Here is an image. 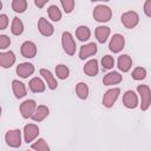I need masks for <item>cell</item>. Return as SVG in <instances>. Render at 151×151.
<instances>
[{
	"label": "cell",
	"mask_w": 151,
	"mask_h": 151,
	"mask_svg": "<svg viewBox=\"0 0 151 151\" xmlns=\"http://www.w3.org/2000/svg\"><path fill=\"white\" fill-rule=\"evenodd\" d=\"M125 46V38L123 34H119V33H116L112 35L111 40H110V44H109V48L111 52L113 53H119L120 51H123Z\"/></svg>",
	"instance_id": "8"
},
{
	"label": "cell",
	"mask_w": 151,
	"mask_h": 151,
	"mask_svg": "<svg viewBox=\"0 0 151 151\" xmlns=\"http://www.w3.org/2000/svg\"><path fill=\"white\" fill-rule=\"evenodd\" d=\"M37 107V101L34 99H26L24 100L21 104H20V113H21V117L25 118V119H28L32 117L34 110Z\"/></svg>",
	"instance_id": "7"
},
{
	"label": "cell",
	"mask_w": 151,
	"mask_h": 151,
	"mask_svg": "<svg viewBox=\"0 0 151 151\" xmlns=\"http://www.w3.org/2000/svg\"><path fill=\"white\" fill-rule=\"evenodd\" d=\"M11 45V38L6 34H0V51L7 50Z\"/></svg>",
	"instance_id": "34"
},
{
	"label": "cell",
	"mask_w": 151,
	"mask_h": 151,
	"mask_svg": "<svg viewBox=\"0 0 151 151\" xmlns=\"http://www.w3.org/2000/svg\"><path fill=\"white\" fill-rule=\"evenodd\" d=\"M119 94H120V88L119 87H113V88L107 90L103 96V105L107 109L112 107L114 105V103L117 101Z\"/></svg>",
	"instance_id": "6"
},
{
	"label": "cell",
	"mask_w": 151,
	"mask_h": 151,
	"mask_svg": "<svg viewBox=\"0 0 151 151\" xmlns=\"http://www.w3.org/2000/svg\"><path fill=\"white\" fill-rule=\"evenodd\" d=\"M28 87L33 93H41V92H44L46 90V84L41 78L34 77V78H32L29 80Z\"/></svg>",
	"instance_id": "20"
},
{
	"label": "cell",
	"mask_w": 151,
	"mask_h": 151,
	"mask_svg": "<svg viewBox=\"0 0 151 151\" xmlns=\"http://www.w3.org/2000/svg\"><path fill=\"white\" fill-rule=\"evenodd\" d=\"M11 32H12L13 35H21L22 32H24V24H22V21L18 17H14L13 20H12Z\"/></svg>",
	"instance_id": "27"
},
{
	"label": "cell",
	"mask_w": 151,
	"mask_h": 151,
	"mask_svg": "<svg viewBox=\"0 0 151 151\" xmlns=\"http://www.w3.org/2000/svg\"><path fill=\"white\" fill-rule=\"evenodd\" d=\"M31 149L37 150V151H48L50 150V146H48L47 142L44 138H39L37 142H34L31 145Z\"/></svg>",
	"instance_id": "30"
},
{
	"label": "cell",
	"mask_w": 151,
	"mask_h": 151,
	"mask_svg": "<svg viewBox=\"0 0 151 151\" xmlns=\"http://www.w3.org/2000/svg\"><path fill=\"white\" fill-rule=\"evenodd\" d=\"M88 93H90V88H88V86H87L86 83L79 81V83L76 85V94H77V97H78L79 99H81V100L87 99Z\"/></svg>",
	"instance_id": "25"
},
{
	"label": "cell",
	"mask_w": 151,
	"mask_h": 151,
	"mask_svg": "<svg viewBox=\"0 0 151 151\" xmlns=\"http://www.w3.org/2000/svg\"><path fill=\"white\" fill-rule=\"evenodd\" d=\"M37 45L33 42V41H29V40H26L21 44L20 46V53L24 58H28V59H32L37 55Z\"/></svg>",
	"instance_id": "10"
},
{
	"label": "cell",
	"mask_w": 151,
	"mask_h": 151,
	"mask_svg": "<svg viewBox=\"0 0 151 151\" xmlns=\"http://www.w3.org/2000/svg\"><path fill=\"white\" fill-rule=\"evenodd\" d=\"M48 114H50V109L46 105H37V107H35L31 118H32L33 122L39 123V122H42Z\"/></svg>",
	"instance_id": "17"
},
{
	"label": "cell",
	"mask_w": 151,
	"mask_h": 151,
	"mask_svg": "<svg viewBox=\"0 0 151 151\" xmlns=\"http://www.w3.org/2000/svg\"><path fill=\"white\" fill-rule=\"evenodd\" d=\"M8 22H9V20H8L7 14H0V31L7 28Z\"/></svg>",
	"instance_id": "35"
},
{
	"label": "cell",
	"mask_w": 151,
	"mask_h": 151,
	"mask_svg": "<svg viewBox=\"0 0 151 151\" xmlns=\"http://www.w3.org/2000/svg\"><path fill=\"white\" fill-rule=\"evenodd\" d=\"M15 72L20 78L26 79L34 73V65L32 63H21L17 66Z\"/></svg>",
	"instance_id": "16"
},
{
	"label": "cell",
	"mask_w": 151,
	"mask_h": 151,
	"mask_svg": "<svg viewBox=\"0 0 151 151\" xmlns=\"http://www.w3.org/2000/svg\"><path fill=\"white\" fill-rule=\"evenodd\" d=\"M2 8V2H1V0H0V9Z\"/></svg>",
	"instance_id": "40"
},
{
	"label": "cell",
	"mask_w": 151,
	"mask_h": 151,
	"mask_svg": "<svg viewBox=\"0 0 151 151\" xmlns=\"http://www.w3.org/2000/svg\"><path fill=\"white\" fill-rule=\"evenodd\" d=\"M60 4L63 6V9L66 14H70L73 12L74 6H76V1L74 0H60Z\"/></svg>",
	"instance_id": "33"
},
{
	"label": "cell",
	"mask_w": 151,
	"mask_h": 151,
	"mask_svg": "<svg viewBox=\"0 0 151 151\" xmlns=\"http://www.w3.org/2000/svg\"><path fill=\"white\" fill-rule=\"evenodd\" d=\"M112 18V9L106 5H98L93 9V19L98 22H109Z\"/></svg>",
	"instance_id": "1"
},
{
	"label": "cell",
	"mask_w": 151,
	"mask_h": 151,
	"mask_svg": "<svg viewBox=\"0 0 151 151\" xmlns=\"http://www.w3.org/2000/svg\"><path fill=\"white\" fill-rule=\"evenodd\" d=\"M5 142L9 147H20L21 146V131L19 129L8 130L5 134Z\"/></svg>",
	"instance_id": "4"
},
{
	"label": "cell",
	"mask_w": 151,
	"mask_h": 151,
	"mask_svg": "<svg viewBox=\"0 0 151 151\" xmlns=\"http://www.w3.org/2000/svg\"><path fill=\"white\" fill-rule=\"evenodd\" d=\"M123 104L126 109H130V110H133L138 106L139 104V100H138V96L134 91L132 90H127L124 94H123Z\"/></svg>",
	"instance_id": "9"
},
{
	"label": "cell",
	"mask_w": 151,
	"mask_h": 151,
	"mask_svg": "<svg viewBox=\"0 0 151 151\" xmlns=\"http://www.w3.org/2000/svg\"><path fill=\"white\" fill-rule=\"evenodd\" d=\"M38 29H39V32H40V34L41 35H44V37H51V35H53V33H54V27H53V25L47 20V19H45V18H40L39 19V21H38Z\"/></svg>",
	"instance_id": "14"
},
{
	"label": "cell",
	"mask_w": 151,
	"mask_h": 151,
	"mask_svg": "<svg viewBox=\"0 0 151 151\" xmlns=\"http://www.w3.org/2000/svg\"><path fill=\"white\" fill-rule=\"evenodd\" d=\"M120 21H122V24L126 28L132 29V28H134L139 24V15L134 11H127V12H125V13L122 14Z\"/></svg>",
	"instance_id": "5"
},
{
	"label": "cell",
	"mask_w": 151,
	"mask_h": 151,
	"mask_svg": "<svg viewBox=\"0 0 151 151\" xmlns=\"http://www.w3.org/2000/svg\"><path fill=\"white\" fill-rule=\"evenodd\" d=\"M50 0H34V5L38 7V8H42Z\"/></svg>",
	"instance_id": "37"
},
{
	"label": "cell",
	"mask_w": 151,
	"mask_h": 151,
	"mask_svg": "<svg viewBox=\"0 0 151 151\" xmlns=\"http://www.w3.org/2000/svg\"><path fill=\"white\" fill-rule=\"evenodd\" d=\"M12 91L14 93V97L18 99H21L27 94V90H26L25 84L18 79L12 80Z\"/></svg>",
	"instance_id": "19"
},
{
	"label": "cell",
	"mask_w": 151,
	"mask_h": 151,
	"mask_svg": "<svg viewBox=\"0 0 151 151\" xmlns=\"http://www.w3.org/2000/svg\"><path fill=\"white\" fill-rule=\"evenodd\" d=\"M55 76H57L58 79L65 80L70 76V68L64 64H59V65L55 66Z\"/></svg>",
	"instance_id": "28"
},
{
	"label": "cell",
	"mask_w": 151,
	"mask_h": 151,
	"mask_svg": "<svg viewBox=\"0 0 151 151\" xmlns=\"http://www.w3.org/2000/svg\"><path fill=\"white\" fill-rule=\"evenodd\" d=\"M1 113H2V109H1V106H0V118H1Z\"/></svg>",
	"instance_id": "39"
},
{
	"label": "cell",
	"mask_w": 151,
	"mask_h": 151,
	"mask_svg": "<svg viewBox=\"0 0 151 151\" xmlns=\"http://www.w3.org/2000/svg\"><path fill=\"white\" fill-rule=\"evenodd\" d=\"M61 45H63V50L65 51L66 54L73 55L76 53L77 45H76L73 35L70 32H67V31L63 32V34H61Z\"/></svg>",
	"instance_id": "2"
},
{
	"label": "cell",
	"mask_w": 151,
	"mask_h": 151,
	"mask_svg": "<svg viewBox=\"0 0 151 151\" xmlns=\"http://www.w3.org/2000/svg\"><path fill=\"white\" fill-rule=\"evenodd\" d=\"M137 92L140 97V109L142 111H146L151 104V90L147 85H138Z\"/></svg>",
	"instance_id": "3"
},
{
	"label": "cell",
	"mask_w": 151,
	"mask_h": 151,
	"mask_svg": "<svg viewBox=\"0 0 151 151\" xmlns=\"http://www.w3.org/2000/svg\"><path fill=\"white\" fill-rule=\"evenodd\" d=\"M132 79L133 80H137V81H139V80H144L145 78H146V70L144 68V67H140V66H138V67H136L133 71H132Z\"/></svg>",
	"instance_id": "31"
},
{
	"label": "cell",
	"mask_w": 151,
	"mask_h": 151,
	"mask_svg": "<svg viewBox=\"0 0 151 151\" xmlns=\"http://www.w3.org/2000/svg\"><path fill=\"white\" fill-rule=\"evenodd\" d=\"M101 66L104 70H111L114 66V59L110 54H106L101 58Z\"/></svg>",
	"instance_id": "32"
},
{
	"label": "cell",
	"mask_w": 151,
	"mask_h": 151,
	"mask_svg": "<svg viewBox=\"0 0 151 151\" xmlns=\"http://www.w3.org/2000/svg\"><path fill=\"white\" fill-rule=\"evenodd\" d=\"M76 37L81 42L87 41L90 39V37H91V29L87 26H85V25H80L76 29Z\"/></svg>",
	"instance_id": "24"
},
{
	"label": "cell",
	"mask_w": 151,
	"mask_h": 151,
	"mask_svg": "<svg viewBox=\"0 0 151 151\" xmlns=\"http://www.w3.org/2000/svg\"><path fill=\"white\" fill-rule=\"evenodd\" d=\"M110 34H111V29L107 26H98L94 31L96 39L99 44H105L107 38L110 37Z\"/></svg>",
	"instance_id": "22"
},
{
	"label": "cell",
	"mask_w": 151,
	"mask_h": 151,
	"mask_svg": "<svg viewBox=\"0 0 151 151\" xmlns=\"http://www.w3.org/2000/svg\"><path fill=\"white\" fill-rule=\"evenodd\" d=\"M132 67V59L129 54H122L118 57V68L122 72H129Z\"/></svg>",
	"instance_id": "23"
},
{
	"label": "cell",
	"mask_w": 151,
	"mask_h": 151,
	"mask_svg": "<svg viewBox=\"0 0 151 151\" xmlns=\"http://www.w3.org/2000/svg\"><path fill=\"white\" fill-rule=\"evenodd\" d=\"M40 76L44 78V80H45V84L47 85V87L50 88V90H55L57 87H58V81H57V78L53 76V73L50 71V70H47V68H41L40 71Z\"/></svg>",
	"instance_id": "15"
},
{
	"label": "cell",
	"mask_w": 151,
	"mask_h": 151,
	"mask_svg": "<svg viewBox=\"0 0 151 151\" xmlns=\"http://www.w3.org/2000/svg\"><path fill=\"white\" fill-rule=\"evenodd\" d=\"M99 72V64L97 59H90L84 65V73L88 77H96Z\"/></svg>",
	"instance_id": "21"
},
{
	"label": "cell",
	"mask_w": 151,
	"mask_h": 151,
	"mask_svg": "<svg viewBox=\"0 0 151 151\" xmlns=\"http://www.w3.org/2000/svg\"><path fill=\"white\" fill-rule=\"evenodd\" d=\"M92 2H96V1H103V2H107V1H110V0H91Z\"/></svg>",
	"instance_id": "38"
},
{
	"label": "cell",
	"mask_w": 151,
	"mask_h": 151,
	"mask_svg": "<svg viewBox=\"0 0 151 151\" xmlns=\"http://www.w3.org/2000/svg\"><path fill=\"white\" fill-rule=\"evenodd\" d=\"M122 80H123V76L119 72L112 71V72H109L107 74L104 76L103 84L106 86H111V85H117V84L122 83Z\"/></svg>",
	"instance_id": "18"
},
{
	"label": "cell",
	"mask_w": 151,
	"mask_h": 151,
	"mask_svg": "<svg viewBox=\"0 0 151 151\" xmlns=\"http://www.w3.org/2000/svg\"><path fill=\"white\" fill-rule=\"evenodd\" d=\"M47 14H48V18H50L52 21H54V22L60 21V20H61V17H63L61 11L59 9V7H58L57 5H51V6L47 8Z\"/></svg>",
	"instance_id": "26"
},
{
	"label": "cell",
	"mask_w": 151,
	"mask_h": 151,
	"mask_svg": "<svg viewBox=\"0 0 151 151\" xmlns=\"http://www.w3.org/2000/svg\"><path fill=\"white\" fill-rule=\"evenodd\" d=\"M144 13L147 18H151V0H146L144 4Z\"/></svg>",
	"instance_id": "36"
},
{
	"label": "cell",
	"mask_w": 151,
	"mask_h": 151,
	"mask_svg": "<svg viewBox=\"0 0 151 151\" xmlns=\"http://www.w3.org/2000/svg\"><path fill=\"white\" fill-rule=\"evenodd\" d=\"M12 9L15 13H24L27 9V0H13Z\"/></svg>",
	"instance_id": "29"
},
{
	"label": "cell",
	"mask_w": 151,
	"mask_h": 151,
	"mask_svg": "<svg viewBox=\"0 0 151 151\" xmlns=\"http://www.w3.org/2000/svg\"><path fill=\"white\" fill-rule=\"evenodd\" d=\"M98 52V47L96 42H87L85 45H83L79 50V59L80 60H85L92 55H94Z\"/></svg>",
	"instance_id": "13"
},
{
	"label": "cell",
	"mask_w": 151,
	"mask_h": 151,
	"mask_svg": "<svg viewBox=\"0 0 151 151\" xmlns=\"http://www.w3.org/2000/svg\"><path fill=\"white\" fill-rule=\"evenodd\" d=\"M22 133H24L25 142L27 144H29V143H32L39 136V126L35 125V124H32V123L31 124H27V125L24 126Z\"/></svg>",
	"instance_id": "11"
},
{
	"label": "cell",
	"mask_w": 151,
	"mask_h": 151,
	"mask_svg": "<svg viewBox=\"0 0 151 151\" xmlns=\"http://www.w3.org/2000/svg\"><path fill=\"white\" fill-rule=\"evenodd\" d=\"M17 57L13 51H4L0 52V67L2 68H11L15 64Z\"/></svg>",
	"instance_id": "12"
}]
</instances>
